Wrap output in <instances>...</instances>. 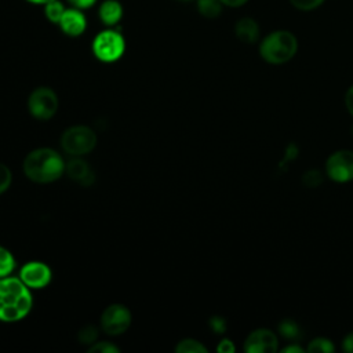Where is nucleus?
<instances>
[{
    "label": "nucleus",
    "instance_id": "obj_27",
    "mask_svg": "<svg viewBox=\"0 0 353 353\" xmlns=\"http://www.w3.org/2000/svg\"><path fill=\"white\" fill-rule=\"evenodd\" d=\"M216 350H218L219 353H233V352L236 350V347H234L233 341L225 338V339H222V341L218 343Z\"/></svg>",
    "mask_w": 353,
    "mask_h": 353
},
{
    "label": "nucleus",
    "instance_id": "obj_15",
    "mask_svg": "<svg viewBox=\"0 0 353 353\" xmlns=\"http://www.w3.org/2000/svg\"><path fill=\"white\" fill-rule=\"evenodd\" d=\"M196 3L199 14L204 18L214 19L218 18L222 12L223 4L221 0H196Z\"/></svg>",
    "mask_w": 353,
    "mask_h": 353
},
{
    "label": "nucleus",
    "instance_id": "obj_31",
    "mask_svg": "<svg viewBox=\"0 0 353 353\" xmlns=\"http://www.w3.org/2000/svg\"><path fill=\"white\" fill-rule=\"evenodd\" d=\"M281 352H284V353H290V352L298 353V352H303V349L301 346H298V345H290V346H285Z\"/></svg>",
    "mask_w": 353,
    "mask_h": 353
},
{
    "label": "nucleus",
    "instance_id": "obj_24",
    "mask_svg": "<svg viewBox=\"0 0 353 353\" xmlns=\"http://www.w3.org/2000/svg\"><path fill=\"white\" fill-rule=\"evenodd\" d=\"M290 1L295 8L301 11H312L324 3V0H290Z\"/></svg>",
    "mask_w": 353,
    "mask_h": 353
},
{
    "label": "nucleus",
    "instance_id": "obj_14",
    "mask_svg": "<svg viewBox=\"0 0 353 353\" xmlns=\"http://www.w3.org/2000/svg\"><path fill=\"white\" fill-rule=\"evenodd\" d=\"M259 33H261V30H259L258 22L250 17H244V18L239 19L234 25L236 37L245 44L256 43L259 39Z\"/></svg>",
    "mask_w": 353,
    "mask_h": 353
},
{
    "label": "nucleus",
    "instance_id": "obj_32",
    "mask_svg": "<svg viewBox=\"0 0 353 353\" xmlns=\"http://www.w3.org/2000/svg\"><path fill=\"white\" fill-rule=\"evenodd\" d=\"M26 1L32 3V4H36V6H44V4H47L51 0H26Z\"/></svg>",
    "mask_w": 353,
    "mask_h": 353
},
{
    "label": "nucleus",
    "instance_id": "obj_30",
    "mask_svg": "<svg viewBox=\"0 0 353 353\" xmlns=\"http://www.w3.org/2000/svg\"><path fill=\"white\" fill-rule=\"evenodd\" d=\"M223 6L226 7H232V8H237L241 7L243 4H245L248 0H221Z\"/></svg>",
    "mask_w": 353,
    "mask_h": 353
},
{
    "label": "nucleus",
    "instance_id": "obj_19",
    "mask_svg": "<svg viewBox=\"0 0 353 353\" xmlns=\"http://www.w3.org/2000/svg\"><path fill=\"white\" fill-rule=\"evenodd\" d=\"M279 332L281 334L283 338L290 339V341H294V339L301 338V328H299V325H298L294 320H291V319H285V320H283V321L279 324Z\"/></svg>",
    "mask_w": 353,
    "mask_h": 353
},
{
    "label": "nucleus",
    "instance_id": "obj_3",
    "mask_svg": "<svg viewBox=\"0 0 353 353\" xmlns=\"http://www.w3.org/2000/svg\"><path fill=\"white\" fill-rule=\"evenodd\" d=\"M298 50L296 37L288 30H276L269 33L259 44V55L272 65L288 62Z\"/></svg>",
    "mask_w": 353,
    "mask_h": 353
},
{
    "label": "nucleus",
    "instance_id": "obj_12",
    "mask_svg": "<svg viewBox=\"0 0 353 353\" xmlns=\"http://www.w3.org/2000/svg\"><path fill=\"white\" fill-rule=\"evenodd\" d=\"M65 174L83 186H90L95 179L94 171L81 156H73V159L66 161Z\"/></svg>",
    "mask_w": 353,
    "mask_h": 353
},
{
    "label": "nucleus",
    "instance_id": "obj_21",
    "mask_svg": "<svg viewBox=\"0 0 353 353\" xmlns=\"http://www.w3.org/2000/svg\"><path fill=\"white\" fill-rule=\"evenodd\" d=\"M99 328L92 325V324H88V325H84L79 334H77V338H79V342L80 343H84V345H92L94 342H97L98 339V332Z\"/></svg>",
    "mask_w": 353,
    "mask_h": 353
},
{
    "label": "nucleus",
    "instance_id": "obj_22",
    "mask_svg": "<svg viewBox=\"0 0 353 353\" xmlns=\"http://www.w3.org/2000/svg\"><path fill=\"white\" fill-rule=\"evenodd\" d=\"M87 350L88 353H119L120 347L109 341H97Z\"/></svg>",
    "mask_w": 353,
    "mask_h": 353
},
{
    "label": "nucleus",
    "instance_id": "obj_29",
    "mask_svg": "<svg viewBox=\"0 0 353 353\" xmlns=\"http://www.w3.org/2000/svg\"><path fill=\"white\" fill-rule=\"evenodd\" d=\"M342 349L347 353H353V331L349 332L342 341Z\"/></svg>",
    "mask_w": 353,
    "mask_h": 353
},
{
    "label": "nucleus",
    "instance_id": "obj_1",
    "mask_svg": "<svg viewBox=\"0 0 353 353\" xmlns=\"http://www.w3.org/2000/svg\"><path fill=\"white\" fill-rule=\"evenodd\" d=\"M32 307V290L18 276L11 274L0 279V321H21L30 313Z\"/></svg>",
    "mask_w": 353,
    "mask_h": 353
},
{
    "label": "nucleus",
    "instance_id": "obj_5",
    "mask_svg": "<svg viewBox=\"0 0 353 353\" xmlns=\"http://www.w3.org/2000/svg\"><path fill=\"white\" fill-rule=\"evenodd\" d=\"M61 148L65 153L73 156L88 154L97 146V134L88 125H72L61 135Z\"/></svg>",
    "mask_w": 353,
    "mask_h": 353
},
{
    "label": "nucleus",
    "instance_id": "obj_28",
    "mask_svg": "<svg viewBox=\"0 0 353 353\" xmlns=\"http://www.w3.org/2000/svg\"><path fill=\"white\" fill-rule=\"evenodd\" d=\"M345 105L347 112L353 116V85H350L345 94Z\"/></svg>",
    "mask_w": 353,
    "mask_h": 353
},
{
    "label": "nucleus",
    "instance_id": "obj_7",
    "mask_svg": "<svg viewBox=\"0 0 353 353\" xmlns=\"http://www.w3.org/2000/svg\"><path fill=\"white\" fill-rule=\"evenodd\" d=\"M132 321L130 309L123 303H112L106 306L99 319V328L112 336L124 334Z\"/></svg>",
    "mask_w": 353,
    "mask_h": 353
},
{
    "label": "nucleus",
    "instance_id": "obj_4",
    "mask_svg": "<svg viewBox=\"0 0 353 353\" xmlns=\"http://www.w3.org/2000/svg\"><path fill=\"white\" fill-rule=\"evenodd\" d=\"M91 50L98 61L103 63H112L124 55L125 39L120 30L108 28L97 33L92 40Z\"/></svg>",
    "mask_w": 353,
    "mask_h": 353
},
{
    "label": "nucleus",
    "instance_id": "obj_18",
    "mask_svg": "<svg viewBox=\"0 0 353 353\" xmlns=\"http://www.w3.org/2000/svg\"><path fill=\"white\" fill-rule=\"evenodd\" d=\"M176 353H207V347L197 339L183 338L175 345Z\"/></svg>",
    "mask_w": 353,
    "mask_h": 353
},
{
    "label": "nucleus",
    "instance_id": "obj_2",
    "mask_svg": "<svg viewBox=\"0 0 353 353\" xmlns=\"http://www.w3.org/2000/svg\"><path fill=\"white\" fill-rule=\"evenodd\" d=\"M66 161L52 148H37L30 150L22 163L23 174L36 183H51L65 174Z\"/></svg>",
    "mask_w": 353,
    "mask_h": 353
},
{
    "label": "nucleus",
    "instance_id": "obj_13",
    "mask_svg": "<svg viewBox=\"0 0 353 353\" xmlns=\"http://www.w3.org/2000/svg\"><path fill=\"white\" fill-rule=\"evenodd\" d=\"M123 15L124 8L119 0H103L98 7V18L108 28L119 25Z\"/></svg>",
    "mask_w": 353,
    "mask_h": 353
},
{
    "label": "nucleus",
    "instance_id": "obj_17",
    "mask_svg": "<svg viewBox=\"0 0 353 353\" xmlns=\"http://www.w3.org/2000/svg\"><path fill=\"white\" fill-rule=\"evenodd\" d=\"M43 11H44V17L47 18V21L52 22V23H57L61 21L66 7L65 4L61 1V0H51L48 1L47 4L43 6Z\"/></svg>",
    "mask_w": 353,
    "mask_h": 353
},
{
    "label": "nucleus",
    "instance_id": "obj_11",
    "mask_svg": "<svg viewBox=\"0 0 353 353\" xmlns=\"http://www.w3.org/2000/svg\"><path fill=\"white\" fill-rule=\"evenodd\" d=\"M87 17L83 10L70 7L66 8L61 21L58 22L59 29L69 37H79L81 36L87 29Z\"/></svg>",
    "mask_w": 353,
    "mask_h": 353
},
{
    "label": "nucleus",
    "instance_id": "obj_20",
    "mask_svg": "<svg viewBox=\"0 0 353 353\" xmlns=\"http://www.w3.org/2000/svg\"><path fill=\"white\" fill-rule=\"evenodd\" d=\"M307 352H314V353H332L335 350V346L332 341L324 338V336H317L312 339L307 345Z\"/></svg>",
    "mask_w": 353,
    "mask_h": 353
},
{
    "label": "nucleus",
    "instance_id": "obj_25",
    "mask_svg": "<svg viewBox=\"0 0 353 353\" xmlns=\"http://www.w3.org/2000/svg\"><path fill=\"white\" fill-rule=\"evenodd\" d=\"M208 325L212 330V332L215 334H223L226 330V320L221 316H212L208 320Z\"/></svg>",
    "mask_w": 353,
    "mask_h": 353
},
{
    "label": "nucleus",
    "instance_id": "obj_9",
    "mask_svg": "<svg viewBox=\"0 0 353 353\" xmlns=\"http://www.w3.org/2000/svg\"><path fill=\"white\" fill-rule=\"evenodd\" d=\"M18 277L30 290H41L51 283L52 270L46 262L29 261L19 268Z\"/></svg>",
    "mask_w": 353,
    "mask_h": 353
},
{
    "label": "nucleus",
    "instance_id": "obj_10",
    "mask_svg": "<svg viewBox=\"0 0 353 353\" xmlns=\"http://www.w3.org/2000/svg\"><path fill=\"white\" fill-rule=\"evenodd\" d=\"M277 347V335L269 328H256L251 331L244 342V350L247 353H273Z\"/></svg>",
    "mask_w": 353,
    "mask_h": 353
},
{
    "label": "nucleus",
    "instance_id": "obj_8",
    "mask_svg": "<svg viewBox=\"0 0 353 353\" xmlns=\"http://www.w3.org/2000/svg\"><path fill=\"white\" fill-rule=\"evenodd\" d=\"M325 172L328 178L339 183L353 181V152L341 149L331 153L325 161Z\"/></svg>",
    "mask_w": 353,
    "mask_h": 353
},
{
    "label": "nucleus",
    "instance_id": "obj_23",
    "mask_svg": "<svg viewBox=\"0 0 353 353\" xmlns=\"http://www.w3.org/2000/svg\"><path fill=\"white\" fill-rule=\"evenodd\" d=\"M12 182V172L8 165L4 163H0V194L8 190Z\"/></svg>",
    "mask_w": 353,
    "mask_h": 353
},
{
    "label": "nucleus",
    "instance_id": "obj_16",
    "mask_svg": "<svg viewBox=\"0 0 353 353\" xmlns=\"http://www.w3.org/2000/svg\"><path fill=\"white\" fill-rule=\"evenodd\" d=\"M17 269V259L14 256V254L0 245V279L3 277H7V276H11Z\"/></svg>",
    "mask_w": 353,
    "mask_h": 353
},
{
    "label": "nucleus",
    "instance_id": "obj_6",
    "mask_svg": "<svg viewBox=\"0 0 353 353\" xmlns=\"http://www.w3.org/2000/svg\"><path fill=\"white\" fill-rule=\"evenodd\" d=\"M59 108L57 92L46 85L34 88L28 97V110L36 120H50Z\"/></svg>",
    "mask_w": 353,
    "mask_h": 353
},
{
    "label": "nucleus",
    "instance_id": "obj_26",
    "mask_svg": "<svg viewBox=\"0 0 353 353\" xmlns=\"http://www.w3.org/2000/svg\"><path fill=\"white\" fill-rule=\"evenodd\" d=\"M72 7H76V8H80V10H88L91 8L92 6L97 4L98 0H66Z\"/></svg>",
    "mask_w": 353,
    "mask_h": 353
},
{
    "label": "nucleus",
    "instance_id": "obj_33",
    "mask_svg": "<svg viewBox=\"0 0 353 353\" xmlns=\"http://www.w3.org/2000/svg\"><path fill=\"white\" fill-rule=\"evenodd\" d=\"M178 1H196V0H178Z\"/></svg>",
    "mask_w": 353,
    "mask_h": 353
}]
</instances>
